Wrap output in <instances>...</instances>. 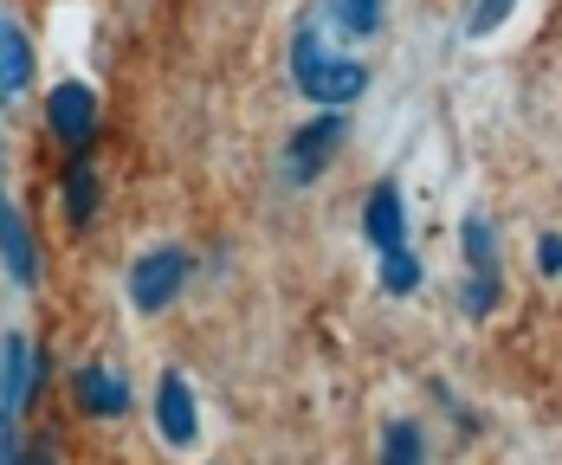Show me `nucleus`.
Returning <instances> with one entry per match:
<instances>
[{
	"label": "nucleus",
	"mask_w": 562,
	"mask_h": 465,
	"mask_svg": "<svg viewBox=\"0 0 562 465\" xmlns=\"http://www.w3.org/2000/svg\"><path fill=\"white\" fill-rule=\"evenodd\" d=\"M291 78H297V91H304L311 104H330V111L369 91V65H362V58L330 53L311 26H304V33H297V46H291Z\"/></svg>",
	"instance_id": "obj_1"
},
{
	"label": "nucleus",
	"mask_w": 562,
	"mask_h": 465,
	"mask_svg": "<svg viewBox=\"0 0 562 465\" xmlns=\"http://www.w3.org/2000/svg\"><path fill=\"white\" fill-rule=\"evenodd\" d=\"M188 272H194V259L181 252V246H156V252H143L136 265H130V304L136 310H169L175 297H181V285H188Z\"/></svg>",
	"instance_id": "obj_2"
},
{
	"label": "nucleus",
	"mask_w": 562,
	"mask_h": 465,
	"mask_svg": "<svg viewBox=\"0 0 562 465\" xmlns=\"http://www.w3.org/2000/svg\"><path fill=\"white\" fill-rule=\"evenodd\" d=\"M459 246H465V265H472L465 310H472V317H485V310L498 304V232H492V220H485V214H465Z\"/></svg>",
	"instance_id": "obj_3"
},
{
	"label": "nucleus",
	"mask_w": 562,
	"mask_h": 465,
	"mask_svg": "<svg viewBox=\"0 0 562 465\" xmlns=\"http://www.w3.org/2000/svg\"><path fill=\"white\" fill-rule=\"evenodd\" d=\"M342 136H349V123H342L337 111H324L317 123H304V129L291 136V162H284V174H291V181L324 174V169H330V156L342 149Z\"/></svg>",
	"instance_id": "obj_4"
},
{
	"label": "nucleus",
	"mask_w": 562,
	"mask_h": 465,
	"mask_svg": "<svg viewBox=\"0 0 562 465\" xmlns=\"http://www.w3.org/2000/svg\"><path fill=\"white\" fill-rule=\"evenodd\" d=\"M46 123H53V136L65 149H91V129H98V98H91V84H53Z\"/></svg>",
	"instance_id": "obj_5"
},
{
	"label": "nucleus",
	"mask_w": 562,
	"mask_h": 465,
	"mask_svg": "<svg viewBox=\"0 0 562 465\" xmlns=\"http://www.w3.org/2000/svg\"><path fill=\"white\" fill-rule=\"evenodd\" d=\"M33 375H40V362H33V343L13 330V337L0 343V420H13V413L26 407V388H33Z\"/></svg>",
	"instance_id": "obj_6"
},
{
	"label": "nucleus",
	"mask_w": 562,
	"mask_h": 465,
	"mask_svg": "<svg viewBox=\"0 0 562 465\" xmlns=\"http://www.w3.org/2000/svg\"><path fill=\"white\" fill-rule=\"evenodd\" d=\"M71 395L85 413H98V420H116V413H130V382L104 368V362H91V368H78V382H71Z\"/></svg>",
	"instance_id": "obj_7"
},
{
	"label": "nucleus",
	"mask_w": 562,
	"mask_h": 465,
	"mask_svg": "<svg viewBox=\"0 0 562 465\" xmlns=\"http://www.w3.org/2000/svg\"><path fill=\"white\" fill-rule=\"evenodd\" d=\"M156 427H162L169 446H194V433H201V420H194V395H188L181 375H162V388H156Z\"/></svg>",
	"instance_id": "obj_8"
},
{
	"label": "nucleus",
	"mask_w": 562,
	"mask_h": 465,
	"mask_svg": "<svg viewBox=\"0 0 562 465\" xmlns=\"http://www.w3.org/2000/svg\"><path fill=\"white\" fill-rule=\"evenodd\" d=\"M0 259H7L13 285H33V279H40V252H33V232H26V220H20V214H13L7 188H0Z\"/></svg>",
	"instance_id": "obj_9"
},
{
	"label": "nucleus",
	"mask_w": 562,
	"mask_h": 465,
	"mask_svg": "<svg viewBox=\"0 0 562 465\" xmlns=\"http://www.w3.org/2000/svg\"><path fill=\"white\" fill-rule=\"evenodd\" d=\"M362 232L375 239V252L401 246V188H394V181H375V194H369V214H362Z\"/></svg>",
	"instance_id": "obj_10"
},
{
	"label": "nucleus",
	"mask_w": 562,
	"mask_h": 465,
	"mask_svg": "<svg viewBox=\"0 0 562 465\" xmlns=\"http://www.w3.org/2000/svg\"><path fill=\"white\" fill-rule=\"evenodd\" d=\"M26 84H33V46L13 20H0V98H13Z\"/></svg>",
	"instance_id": "obj_11"
},
{
	"label": "nucleus",
	"mask_w": 562,
	"mask_h": 465,
	"mask_svg": "<svg viewBox=\"0 0 562 465\" xmlns=\"http://www.w3.org/2000/svg\"><path fill=\"white\" fill-rule=\"evenodd\" d=\"M65 214H71V227H91V214H98V169H91L85 149L65 169Z\"/></svg>",
	"instance_id": "obj_12"
},
{
	"label": "nucleus",
	"mask_w": 562,
	"mask_h": 465,
	"mask_svg": "<svg viewBox=\"0 0 562 465\" xmlns=\"http://www.w3.org/2000/svg\"><path fill=\"white\" fill-rule=\"evenodd\" d=\"M324 13L337 20L349 39H369L382 26V0H324Z\"/></svg>",
	"instance_id": "obj_13"
},
{
	"label": "nucleus",
	"mask_w": 562,
	"mask_h": 465,
	"mask_svg": "<svg viewBox=\"0 0 562 465\" xmlns=\"http://www.w3.org/2000/svg\"><path fill=\"white\" fill-rule=\"evenodd\" d=\"M382 465H427V446H420L414 420H394L389 433H382Z\"/></svg>",
	"instance_id": "obj_14"
},
{
	"label": "nucleus",
	"mask_w": 562,
	"mask_h": 465,
	"mask_svg": "<svg viewBox=\"0 0 562 465\" xmlns=\"http://www.w3.org/2000/svg\"><path fill=\"white\" fill-rule=\"evenodd\" d=\"M414 285H420V259H414L407 246H389V252H382V291L407 297Z\"/></svg>",
	"instance_id": "obj_15"
},
{
	"label": "nucleus",
	"mask_w": 562,
	"mask_h": 465,
	"mask_svg": "<svg viewBox=\"0 0 562 465\" xmlns=\"http://www.w3.org/2000/svg\"><path fill=\"white\" fill-rule=\"evenodd\" d=\"M510 7H517V0H479V7L465 13V39H485V33H498V26L510 20Z\"/></svg>",
	"instance_id": "obj_16"
},
{
	"label": "nucleus",
	"mask_w": 562,
	"mask_h": 465,
	"mask_svg": "<svg viewBox=\"0 0 562 465\" xmlns=\"http://www.w3.org/2000/svg\"><path fill=\"white\" fill-rule=\"evenodd\" d=\"M537 252H543V259H537L543 272H562V239H557V232H543V246H537Z\"/></svg>",
	"instance_id": "obj_17"
},
{
	"label": "nucleus",
	"mask_w": 562,
	"mask_h": 465,
	"mask_svg": "<svg viewBox=\"0 0 562 465\" xmlns=\"http://www.w3.org/2000/svg\"><path fill=\"white\" fill-rule=\"evenodd\" d=\"M7 465H58V460H53V446H26L20 460H7Z\"/></svg>",
	"instance_id": "obj_18"
}]
</instances>
